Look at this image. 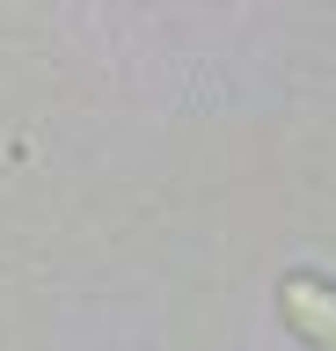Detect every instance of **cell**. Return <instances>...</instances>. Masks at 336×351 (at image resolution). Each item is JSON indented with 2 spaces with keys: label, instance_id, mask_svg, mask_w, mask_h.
Segmentation results:
<instances>
[{
  "label": "cell",
  "instance_id": "6da1fadb",
  "mask_svg": "<svg viewBox=\"0 0 336 351\" xmlns=\"http://www.w3.org/2000/svg\"><path fill=\"white\" fill-rule=\"evenodd\" d=\"M278 315H285V329L300 337V344L336 351V285H329V278H314V271H292V278L278 285Z\"/></svg>",
  "mask_w": 336,
  "mask_h": 351
}]
</instances>
